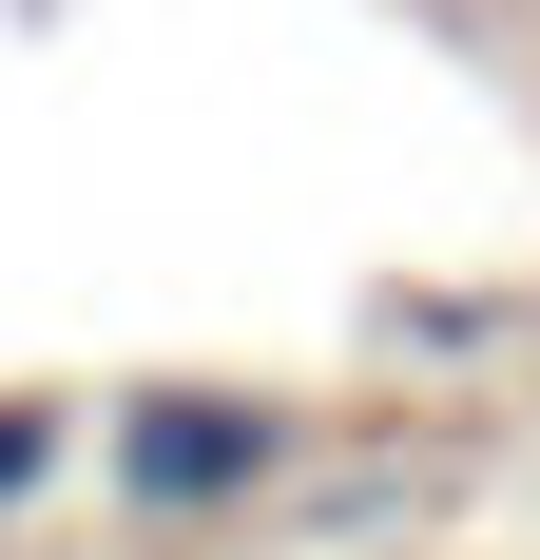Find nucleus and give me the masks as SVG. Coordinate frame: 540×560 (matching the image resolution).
Here are the masks:
<instances>
[{
    "label": "nucleus",
    "instance_id": "f03ea898",
    "mask_svg": "<svg viewBox=\"0 0 540 560\" xmlns=\"http://www.w3.org/2000/svg\"><path fill=\"white\" fill-rule=\"evenodd\" d=\"M58 483H78V406H58V387H0V522H39Z\"/></svg>",
    "mask_w": 540,
    "mask_h": 560
},
{
    "label": "nucleus",
    "instance_id": "f257e3e1",
    "mask_svg": "<svg viewBox=\"0 0 540 560\" xmlns=\"http://www.w3.org/2000/svg\"><path fill=\"white\" fill-rule=\"evenodd\" d=\"M78 464H97L136 522H251V503H290L328 464V425L290 387H251V368H155V387L78 406Z\"/></svg>",
    "mask_w": 540,
    "mask_h": 560
}]
</instances>
